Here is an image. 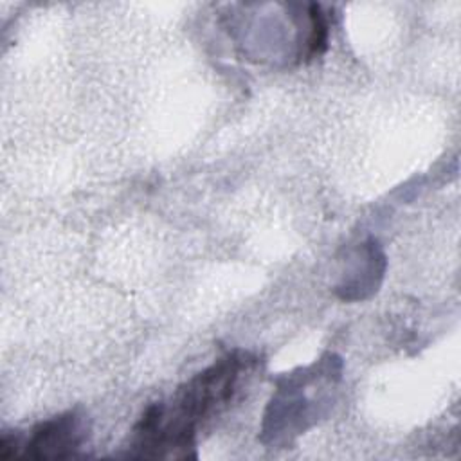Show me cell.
<instances>
[{
  "label": "cell",
  "mask_w": 461,
  "mask_h": 461,
  "mask_svg": "<svg viewBox=\"0 0 461 461\" xmlns=\"http://www.w3.org/2000/svg\"><path fill=\"white\" fill-rule=\"evenodd\" d=\"M85 438V429L81 418L74 412L52 418L32 429L29 438L7 436L2 438V457H34V459H52L68 457L81 445Z\"/></svg>",
  "instance_id": "cell-1"
},
{
  "label": "cell",
  "mask_w": 461,
  "mask_h": 461,
  "mask_svg": "<svg viewBox=\"0 0 461 461\" xmlns=\"http://www.w3.org/2000/svg\"><path fill=\"white\" fill-rule=\"evenodd\" d=\"M328 22L321 5H310V36H308V56L321 54L326 49Z\"/></svg>",
  "instance_id": "cell-2"
}]
</instances>
